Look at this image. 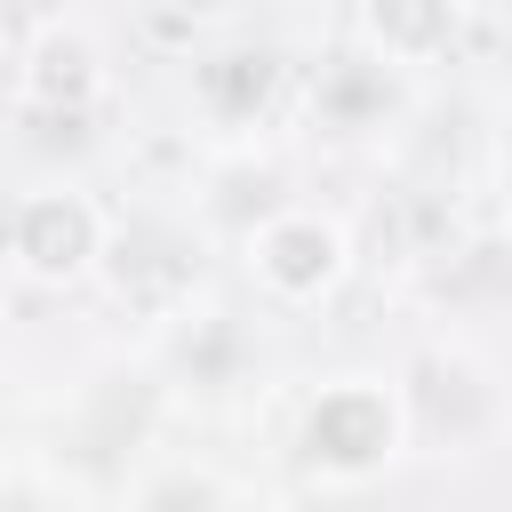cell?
Listing matches in <instances>:
<instances>
[{
	"label": "cell",
	"instance_id": "obj_1",
	"mask_svg": "<svg viewBox=\"0 0 512 512\" xmlns=\"http://www.w3.org/2000/svg\"><path fill=\"white\" fill-rule=\"evenodd\" d=\"M400 448H408V392L392 376H328L296 416V456L336 488L384 472Z\"/></svg>",
	"mask_w": 512,
	"mask_h": 512
},
{
	"label": "cell",
	"instance_id": "obj_2",
	"mask_svg": "<svg viewBox=\"0 0 512 512\" xmlns=\"http://www.w3.org/2000/svg\"><path fill=\"white\" fill-rule=\"evenodd\" d=\"M240 248H248V280H256L264 304H280V312H312V304H328V296L352 280V232H344V216H328V208L272 200V208L240 232Z\"/></svg>",
	"mask_w": 512,
	"mask_h": 512
},
{
	"label": "cell",
	"instance_id": "obj_3",
	"mask_svg": "<svg viewBox=\"0 0 512 512\" xmlns=\"http://www.w3.org/2000/svg\"><path fill=\"white\" fill-rule=\"evenodd\" d=\"M104 208L80 192V184H40V192H24L16 208H8V264L32 280V288H72V280H88L96 272V256H104Z\"/></svg>",
	"mask_w": 512,
	"mask_h": 512
},
{
	"label": "cell",
	"instance_id": "obj_4",
	"mask_svg": "<svg viewBox=\"0 0 512 512\" xmlns=\"http://www.w3.org/2000/svg\"><path fill=\"white\" fill-rule=\"evenodd\" d=\"M96 272L112 280V296L136 320H176L192 304V288H200V232L168 224V216H136L120 232H104Z\"/></svg>",
	"mask_w": 512,
	"mask_h": 512
},
{
	"label": "cell",
	"instance_id": "obj_5",
	"mask_svg": "<svg viewBox=\"0 0 512 512\" xmlns=\"http://www.w3.org/2000/svg\"><path fill=\"white\" fill-rule=\"evenodd\" d=\"M104 104V48L88 24L48 16L16 56V120H88Z\"/></svg>",
	"mask_w": 512,
	"mask_h": 512
},
{
	"label": "cell",
	"instance_id": "obj_6",
	"mask_svg": "<svg viewBox=\"0 0 512 512\" xmlns=\"http://www.w3.org/2000/svg\"><path fill=\"white\" fill-rule=\"evenodd\" d=\"M352 24H360V48L384 56L392 72H432L464 48L472 0H352Z\"/></svg>",
	"mask_w": 512,
	"mask_h": 512
},
{
	"label": "cell",
	"instance_id": "obj_7",
	"mask_svg": "<svg viewBox=\"0 0 512 512\" xmlns=\"http://www.w3.org/2000/svg\"><path fill=\"white\" fill-rule=\"evenodd\" d=\"M280 88H288V64H280V48H264V40H224V48H208V56H192V104H200V120H216V128H256L272 104H280Z\"/></svg>",
	"mask_w": 512,
	"mask_h": 512
},
{
	"label": "cell",
	"instance_id": "obj_8",
	"mask_svg": "<svg viewBox=\"0 0 512 512\" xmlns=\"http://www.w3.org/2000/svg\"><path fill=\"white\" fill-rule=\"evenodd\" d=\"M400 96H408V72H392L368 48H344L312 80V128H328V136H376V128H392Z\"/></svg>",
	"mask_w": 512,
	"mask_h": 512
},
{
	"label": "cell",
	"instance_id": "obj_9",
	"mask_svg": "<svg viewBox=\"0 0 512 512\" xmlns=\"http://www.w3.org/2000/svg\"><path fill=\"white\" fill-rule=\"evenodd\" d=\"M480 408H488V392H480V376L464 360H440L432 352L416 368V384H408V424L424 416L432 432H448V416H456V432H464V424H480Z\"/></svg>",
	"mask_w": 512,
	"mask_h": 512
},
{
	"label": "cell",
	"instance_id": "obj_10",
	"mask_svg": "<svg viewBox=\"0 0 512 512\" xmlns=\"http://www.w3.org/2000/svg\"><path fill=\"white\" fill-rule=\"evenodd\" d=\"M208 184H216V192H208V216H224V224H240V232L280 200V168H272V160H232V168H216Z\"/></svg>",
	"mask_w": 512,
	"mask_h": 512
},
{
	"label": "cell",
	"instance_id": "obj_11",
	"mask_svg": "<svg viewBox=\"0 0 512 512\" xmlns=\"http://www.w3.org/2000/svg\"><path fill=\"white\" fill-rule=\"evenodd\" d=\"M128 496H136V504H224V496H240V488L216 480V472H160V480H136Z\"/></svg>",
	"mask_w": 512,
	"mask_h": 512
},
{
	"label": "cell",
	"instance_id": "obj_12",
	"mask_svg": "<svg viewBox=\"0 0 512 512\" xmlns=\"http://www.w3.org/2000/svg\"><path fill=\"white\" fill-rule=\"evenodd\" d=\"M496 208H504V224H512V120H504V136H496Z\"/></svg>",
	"mask_w": 512,
	"mask_h": 512
},
{
	"label": "cell",
	"instance_id": "obj_13",
	"mask_svg": "<svg viewBox=\"0 0 512 512\" xmlns=\"http://www.w3.org/2000/svg\"><path fill=\"white\" fill-rule=\"evenodd\" d=\"M504 8H512V0H504Z\"/></svg>",
	"mask_w": 512,
	"mask_h": 512
}]
</instances>
